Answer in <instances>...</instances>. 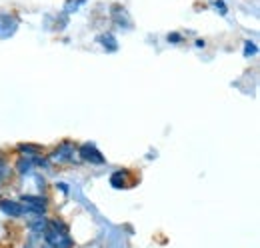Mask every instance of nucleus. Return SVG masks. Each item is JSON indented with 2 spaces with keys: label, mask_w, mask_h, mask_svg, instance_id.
<instances>
[{
  "label": "nucleus",
  "mask_w": 260,
  "mask_h": 248,
  "mask_svg": "<svg viewBox=\"0 0 260 248\" xmlns=\"http://www.w3.org/2000/svg\"><path fill=\"white\" fill-rule=\"evenodd\" d=\"M44 236V242L50 248H72L74 242L70 238V230H68V224L60 218H54V220H48V228L46 232L42 234Z\"/></svg>",
  "instance_id": "f257e3e1"
},
{
  "label": "nucleus",
  "mask_w": 260,
  "mask_h": 248,
  "mask_svg": "<svg viewBox=\"0 0 260 248\" xmlns=\"http://www.w3.org/2000/svg\"><path fill=\"white\" fill-rule=\"evenodd\" d=\"M74 158H76V148H74V144H72L70 140L60 142V144L52 150V154H50V160H52V162H56V164L72 162Z\"/></svg>",
  "instance_id": "f03ea898"
},
{
  "label": "nucleus",
  "mask_w": 260,
  "mask_h": 248,
  "mask_svg": "<svg viewBox=\"0 0 260 248\" xmlns=\"http://www.w3.org/2000/svg\"><path fill=\"white\" fill-rule=\"evenodd\" d=\"M76 154L80 156L82 160L90 162V164H104V156L100 154V150H98L94 144H82L76 150Z\"/></svg>",
  "instance_id": "7ed1b4c3"
},
{
  "label": "nucleus",
  "mask_w": 260,
  "mask_h": 248,
  "mask_svg": "<svg viewBox=\"0 0 260 248\" xmlns=\"http://www.w3.org/2000/svg\"><path fill=\"white\" fill-rule=\"evenodd\" d=\"M0 210L10 218H20L26 214L20 200H0Z\"/></svg>",
  "instance_id": "20e7f679"
},
{
  "label": "nucleus",
  "mask_w": 260,
  "mask_h": 248,
  "mask_svg": "<svg viewBox=\"0 0 260 248\" xmlns=\"http://www.w3.org/2000/svg\"><path fill=\"white\" fill-rule=\"evenodd\" d=\"M110 186L114 188H130L132 186V178H130L128 170H116L110 174Z\"/></svg>",
  "instance_id": "39448f33"
},
{
  "label": "nucleus",
  "mask_w": 260,
  "mask_h": 248,
  "mask_svg": "<svg viewBox=\"0 0 260 248\" xmlns=\"http://www.w3.org/2000/svg\"><path fill=\"white\" fill-rule=\"evenodd\" d=\"M28 228L32 230L34 234H44V232H46V228H48V218L42 216V214L34 216L32 220L28 222Z\"/></svg>",
  "instance_id": "423d86ee"
},
{
  "label": "nucleus",
  "mask_w": 260,
  "mask_h": 248,
  "mask_svg": "<svg viewBox=\"0 0 260 248\" xmlns=\"http://www.w3.org/2000/svg\"><path fill=\"white\" fill-rule=\"evenodd\" d=\"M16 170H18L20 174H28V172L32 170V160H30V158H24V156H22V158H20V160L16 162Z\"/></svg>",
  "instance_id": "0eeeda50"
},
{
  "label": "nucleus",
  "mask_w": 260,
  "mask_h": 248,
  "mask_svg": "<svg viewBox=\"0 0 260 248\" xmlns=\"http://www.w3.org/2000/svg\"><path fill=\"white\" fill-rule=\"evenodd\" d=\"M18 150L24 154V158H26V156H28V158H32V156L40 154V148H38V146H34V144H20V146H18Z\"/></svg>",
  "instance_id": "6e6552de"
},
{
  "label": "nucleus",
  "mask_w": 260,
  "mask_h": 248,
  "mask_svg": "<svg viewBox=\"0 0 260 248\" xmlns=\"http://www.w3.org/2000/svg\"><path fill=\"white\" fill-rule=\"evenodd\" d=\"M256 52V46L252 44V42H246V48H244V56H248V54H254Z\"/></svg>",
  "instance_id": "1a4fd4ad"
},
{
  "label": "nucleus",
  "mask_w": 260,
  "mask_h": 248,
  "mask_svg": "<svg viewBox=\"0 0 260 248\" xmlns=\"http://www.w3.org/2000/svg\"><path fill=\"white\" fill-rule=\"evenodd\" d=\"M6 174H8V166H6V162L0 158V180H2Z\"/></svg>",
  "instance_id": "9d476101"
},
{
  "label": "nucleus",
  "mask_w": 260,
  "mask_h": 248,
  "mask_svg": "<svg viewBox=\"0 0 260 248\" xmlns=\"http://www.w3.org/2000/svg\"><path fill=\"white\" fill-rule=\"evenodd\" d=\"M168 40L176 44V42H180V34H176V32H172V34H168Z\"/></svg>",
  "instance_id": "9b49d317"
},
{
  "label": "nucleus",
  "mask_w": 260,
  "mask_h": 248,
  "mask_svg": "<svg viewBox=\"0 0 260 248\" xmlns=\"http://www.w3.org/2000/svg\"><path fill=\"white\" fill-rule=\"evenodd\" d=\"M214 6H216V8H220V14H226V6H224L222 2H216Z\"/></svg>",
  "instance_id": "f8f14e48"
},
{
  "label": "nucleus",
  "mask_w": 260,
  "mask_h": 248,
  "mask_svg": "<svg viewBox=\"0 0 260 248\" xmlns=\"http://www.w3.org/2000/svg\"><path fill=\"white\" fill-rule=\"evenodd\" d=\"M40 248H50V246H48V244H44V246H40Z\"/></svg>",
  "instance_id": "ddd939ff"
}]
</instances>
